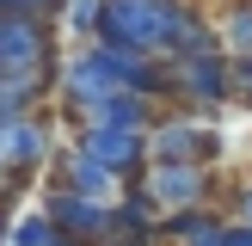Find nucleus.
<instances>
[{"label":"nucleus","mask_w":252,"mask_h":246,"mask_svg":"<svg viewBox=\"0 0 252 246\" xmlns=\"http://www.w3.org/2000/svg\"><path fill=\"white\" fill-rule=\"evenodd\" d=\"M185 19H191V0H105L98 43H105V49H123V56L172 62V56H179Z\"/></svg>","instance_id":"nucleus-1"},{"label":"nucleus","mask_w":252,"mask_h":246,"mask_svg":"<svg viewBox=\"0 0 252 246\" xmlns=\"http://www.w3.org/2000/svg\"><path fill=\"white\" fill-rule=\"evenodd\" d=\"M209 166H179V160H148L135 172V191L160 209V215H185V209H203L209 203Z\"/></svg>","instance_id":"nucleus-2"},{"label":"nucleus","mask_w":252,"mask_h":246,"mask_svg":"<svg viewBox=\"0 0 252 246\" xmlns=\"http://www.w3.org/2000/svg\"><path fill=\"white\" fill-rule=\"evenodd\" d=\"M43 215L56 221V228L68 234L74 246L117 240V203H93V197H80V191H62V184H49V197H43Z\"/></svg>","instance_id":"nucleus-3"},{"label":"nucleus","mask_w":252,"mask_h":246,"mask_svg":"<svg viewBox=\"0 0 252 246\" xmlns=\"http://www.w3.org/2000/svg\"><path fill=\"white\" fill-rule=\"evenodd\" d=\"M221 154V135L209 129V123L197 117H154V129H148V160H179V166H209V160Z\"/></svg>","instance_id":"nucleus-4"},{"label":"nucleus","mask_w":252,"mask_h":246,"mask_svg":"<svg viewBox=\"0 0 252 246\" xmlns=\"http://www.w3.org/2000/svg\"><path fill=\"white\" fill-rule=\"evenodd\" d=\"M49 43H56V25H49V19H31V12H0V74L49 68Z\"/></svg>","instance_id":"nucleus-5"},{"label":"nucleus","mask_w":252,"mask_h":246,"mask_svg":"<svg viewBox=\"0 0 252 246\" xmlns=\"http://www.w3.org/2000/svg\"><path fill=\"white\" fill-rule=\"evenodd\" d=\"M172 92L191 98V105H228V98H234V56L216 49V56L172 62Z\"/></svg>","instance_id":"nucleus-6"},{"label":"nucleus","mask_w":252,"mask_h":246,"mask_svg":"<svg viewBox=\"0 0 252 246\" xmlns=\"http://www.w3.org/2000/svg\"><path fill=\"white\" fill-rule=\"evenodd\" d=\"M56 184H62V191L93 197V203H117V197H129V179H123V172L98 166V160L86 154V148H74V142L56 148Z\"/></svg>","instance_id":"nucleus-7"},{"label":"nucleus","mask_w":252,"mask_h":246,"mask_svg":"<svg viewBox=\"0 0 252 246\" xmlns=\"http://www.w3.org/2000/svg\"><path fill=\"white\" fill-rule=\"evenodd\" d=\"M74 148H86L98 166L123 172V179L148 166V135L142 129H74Z\"/></svg>","instance_id":"nucleus-8"},{"label":"nucleus","mask_w":252,"mask_h":246,"mask_svg":"<svg viewBox=\"0 0 252 246\" xmlns=\"http://www.w3.org/2000/svg\"><path fill=\"white\" fill-rule=\"evenodd\" d=\"M43 154H49V123L43 117H12V123H0V172H6V179H25Z\"/></svg>","instance_id":"nucleus-9"},{"label":"nucleus","mask_w":252,"mask_h":246,"mask_svg":"<svg viewBox=\"0 0 252 246\" xmlns=\"http://www.w3.org/2000/svg\"><path fill=\"white\" fill-rule=\"evenodd\" d=\"M160 240H179V246H228L234 240V221L216 215V209H185V215H166L160 221Z\"/></svg>","instance_id":"nucleus-10"},{"label":"nucleus","mask_w":252,"mask_h":246,"mask_svg":"<svg viewBox=\"0 0 252 246\" xmlns=\"http://www.w3.org/2000/svg\"><path fill=\"white\" fill-rule=\"evenodd\" d=\"M49 86V68H31V74H0V123L12 117H31V98Z\"/></svg>","instance_id":"nucleus-11"},{"label":"nucleus","mask_w":252,"mask_h":246,"mask_svg":"<svg viewBox=\"0 0 252 246\" xmlns=\"http://www.w3.org/2000/svg\"><path fill=\"white\" fill-rule=\"evenodd\" d=\"M216 31H221V49L228 56H252V0H234L216 19Z\"/></svg>","instance_id":"nucleus-12"},{"label":"nucleus","mask_w":252,"mask_h":246,"mask_svg":"<svg viewBox=\"0 0 252 246\" xmlns=\"http://www.w3.org/2000/svg\"><path fill=\"white\" fill-rule=\"evenodd\" d=\"M6 246H74V240H68V234H62L56 221L43 215V209H37V215H19V221H12Z\"/></svg>","instance_id":"nucleus-13"},{"label":"nucleus","mask_w":252,"mask_h":246,"mask_svg":"<svg viewBox=\"0 0 252 246\" xmlns=\"http://www.w3.org/2000/svg\"><path fill=\"white\" fill-rule=\"evenodd\" d=\"M98 25H105V0H68V31L98 43Z\"/></svg>","instance_id":"nucleus-14"},{"label":"nucleus","mask_w":252,"mask_h":246,"mask_svg":"<svg viewBox=\"0 0 252 246\" xmlns=\"http://www.w3.org/2000/svg\"><path fill=\"white\" fill-rule=\"evenodd\" d=\"M234 228H252V179H240V191H234Z\"/></svg>","instance_id":"nucleus-15"},{"label":"nucleus","mask_w":252,"mask_h":246,"mask_svg":"<svg viewBox=\"0 0 252 246\" xmlns=\"http://www.w3.org/2000/svg\"><path fill=\"white\" fill-rule=\"evenodd\" d=\"M234 105H252V62L234 56Z\"/></svg>","instance_id":"nucleus-16"},{"label":"nucleus","mask_w":252,"mask_h":246,"mask_svg":"<svg viewBox=\"0 0 252 246\" xmlns=\"http://www.w3.org/2000/svg\"><path fill=\"white\" fill-rule=\"evenodd\" d=\"M6 234H12V228H6V221H0V246H6Z\"/></svg>","instance_id":"nucleus-17"},{"label":"nucleus","mask_w":252,"mask_h":246,"mask_svg":"<svg viewBox=\"0 0 252 246\" xmlns=\"http://www.w3.org/2000/svg\"><path fill=\"white\" fill-rule=\"evenodd\" d=\"M6 184H12V179H6V172H0V191H6Z\"/></svg>","instance_id":"nucleus-18"},{"label":"nucleus","mask_w":252,"mask_h":246,"mask_svg":"<svg viewBox=\"0 0 252 246\" xmlns=\"http://www.w3.org/2000/svg\"><path fill=\"white\" fill-rule=\"evenodd\" d=\"M240 62H252V56H240Z\"/></svg>","instance_id":"nucleus-19"}]
</instances>
